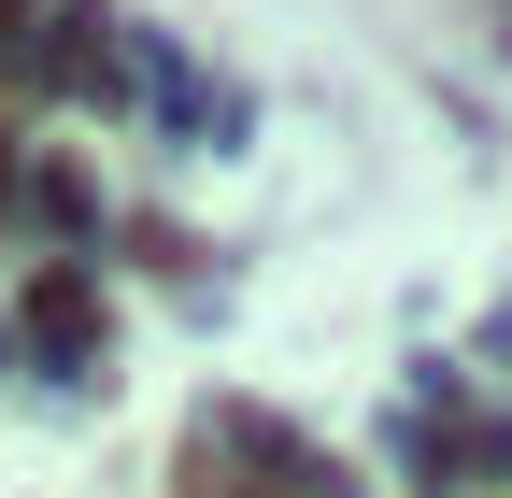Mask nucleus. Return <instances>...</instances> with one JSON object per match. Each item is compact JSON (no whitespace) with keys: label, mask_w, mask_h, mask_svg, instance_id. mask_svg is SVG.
I'll return each mask as SVG.
<instances>
[{"label":"nucleus","mask_w":512,"mask_h":498,"mask_svg":"<svg viewBox=\"0 0 512 498\" xmlns=\"http://www.w3.org/2000/svg\"><path fill=\"white\" fill-rule=\"evenodd\" d=\"M0 15H29V0H0Z\"/></svg>","instance_id":"nucleus-1"}]
</instances>
